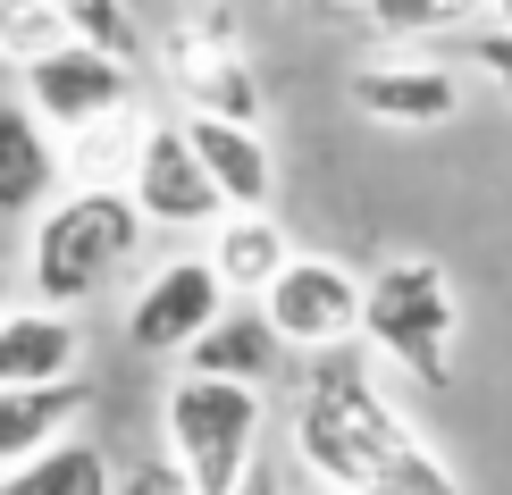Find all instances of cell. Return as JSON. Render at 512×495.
I'll use <instances>...</instances> for the list:
<instances>
[{
	"label": "cell",
	"instance_id": "16",
	"mask_svg": "<svg viewBox=\"0 0 512 495\" xmlns=\"http://www.w3.org/2000/svg\"><path fill=\"white\" fill-rule=\"evenodd\" d=\"M51 185H59V160H51V135H42V110L0 101V219L51 210Z\"/></svg>",
	"mask_w": 512,
	"mask_h": 495
},
{
	"label": "cell",
	"instance_id": "4",
	"mask_svg": "<svg viewBox=\"0 0 512 495\" xmlns=\"http://www.w3.org/2000/svg\"><path fill=\"white\" fill-rule=\"evenodd\" d=\"M168 454H177L185 470H194L202 495H236V479L252 462H261V386L244 378H202L185 370L177 386H168Z\"/></svg>",
	"mask_w": 512,
	"mask_h": 495
},
{
	"label": "cell",
	"instance_id": "25",
	"mask_svg": "<svg viewBox=\"0 0 512 495\" xmlns=\"http://www.w3.org/2000/svg\"><path fill=\"white\" fill-rule=\"evenodd\" d=\"M0 319H9V277H0Z\"/></svg>",
	"mask_w": 512,
	"mask_h": 495
},
{
	"label": "cell",
	"instance_id": "11",
	"mask_svg": "<svg viewBox=\"0 0 512 495\" xmlns=\"http://www.w3.org/2000/svg\"><path fill=\"white\" fill-rule=\"evenodd\" d=\"M185 135H194V152H202V168H210V177H219V193H227V210H269V193H277V160H269L261 126H244V118H210V110H194V118H185Z\"/></svg>",
	"mask_w": 512,
	"mask_h": 495
},
{
	"label": "cell",
	"instance_id": "24",
	"mask_svg": "<svg viewBox=\"0 0 512 495\" xmlns=\"http://www.w3.org/2000/svg\"><path fill=\"white\" fill-rule=\"evenodd\" d=\"M487 9H496V26H512V0H487Z\"/></svg>",
	"mask_w": 512,
	"mask_h": 495
},
{
	"label": "cell",
	"instance_id": "3",
	"mask_svg": "<svg viewBox=\"0 0 512 495\" xmlns=\"http://www.w3.org/2000/svg\"><path fill=\"white\" fill-rule=\"evenodd\" d=\"M361 336L420 386H454V336H462V303L454 277L437 261H387L370 277V319Z\"/></svg>",
	"mask_w": 512,
	"mask_h": 495
},
{
	"label": "cell",
	"instance_id": "12",
	"mask_svg": "<svg viewBox=\"0 0 512 495\" xmlns=\"http://www.w3.org/2000/svg\"><path fill=\"white\" fill-rule=\"evenodd\" d=\"M185 370L202 378H244V386H269L277 370H286V336H277L269 303H227L219 328H210L194 353H185Z\"/></svg>",
	"mask_w": 512,
	"mask_h": 495
},
{
	"label": "cell",
	"instance_id": "19",
	"mask_svg": "<svg viewBox=\"0 0 512 495\" xmlns=\"http://www.w3.org/2000/svg\"><path fill=\"white\" fill-rule=\"evenodd\" d=\"M487 0H361V17H370L387 42H412V34H462L479 26Z\"/></svg>",
	"mask_w": 512,
	"mask_h": 495
},
{
	"label": "cell",
	"instance_id": "14",
	"mask_svg": "<svg viewBox=\"0 0 512 495\" xmlns=\"http://www.w3.org/2000/svg\"><path fill=\"white\" fill-rule=\"evenodd\" d=\"M84 403H93V386H84V378H59V386H0V470H17V462H34L42 445H59Z\"/></svg>",
	"mask_w": 512,
	"mask_h": 495
},
{
	"label": "cell",
	"instance_id": "13",
	"mask_svg": "<svg viewBox=\"0 0 512 495\" xmlns=\"http://www.w3.org/2000/svg\"><path fill=\"white\" fill-rule=\"evenodd\" d=\"M84 361V328L68 311H9L0 319V386H59Z\"/></svg>",
	"mask_w": 512,
	"mask_h": 495
},
{
	"label": "cell",
	"instance_id": "22",
	"mask_svg": "<svg viewBox=\"0 0 512 495\" xmlns=\"http://www.w3.org/2000/svg\"><path fill=\"white\" fill-rule=\"evenodd\" d=\"M471 59H479V68L504 84V93H512V26H487V34H471Z\"/></svg>",
	"mask_w": 512,
	"mask_h": 495
},
{
	"label": "cell",
	"instance_id": "10",
	"mask_svg": "<svg viewBox=\"0 0 512 495\" xmlns=\"http://www.w3.org/2000/svg\"><path fill=\"white\" fill-rule=\"evenodd\" d=\"M353 110H370L378 126H445L462 110V76L454 68H403V59H370L345 76Z\"/></svg>",
	"mask_w": 512,
	"mask_h": 495
},
{
	"label": "cell",
	"instance_id": "7",
	"mask_svg": "<svg viewBox=\"0 0 512 495\" xmlns=\"http://www.w3.org/2000/svg\"><path fill=\"white\" fill-rule=\"evenodd\" d=\"M277 336L303 344V353H336V344L361 336V319H370V286H361L353 269L336 261H286V277L261 294Z\"/></svg>",
	"mask_w": 512,
	"mask_h": 495
},
{
	"label": "cell",
	"instance_id": "2",
	"mask_svg": "<svg viewBox=\"0 0 512 495\" xmlns=\"http://www.w3.org/2000/svg\"><path fill=\"white\" fill-rule=\"evenodd\" d=\"M143 252V210H135V193H118V185H84L68 193V202H51L34 219V252H26V269H34V294L51 311H76V303H93V294H110L118 286V269Z\"/></svg>",
	"mask_w": 512,
	"mask_h": 495
},
{
	"label": "cell",
	"instance_id": "26",
	"mask_svg": "<svg viewBox=\"0 0 512 495\" xmlns=\"http://www.w3.org/2000/svg\"><path fill=\"white\" fill-rule=\"evenodd\" d=\"M311 9H353V0H311Z\"/></svg>",
	"mask_w": 512,
	"mask_h": 495
},
{
	"label": "cell",
	"instance_id": "5",
	"mask_svg": "<svg viewBox=\"0 0 512 495\" xmlns=\"http://www.w3.org/2000/svg\"><path fill=\"white\" fill-rule=\"evenodd\" d=\"M160 59H168V76H177L185 110H210V118H244V126H261V76H252V59H244L236 17H227V9L185 17V26L160 42Z\"/></svg>",
	"mask_w": 512,
	"mask_h": 495
},
{
	"label": "cell",
	"instance_id": "1",
	"mask_svg": "<svg viewBox=\"0 0 512 495\" xmlns=\"http://www.w3.org/2000/svg\"><path fill=\"white\" fill-rule=\"evenodd\" d=\"M294 454L319 470L328 495H462V479L429 454L412 420L378 395V378L336 344L303 386L294 412Z\"/></svg>",
	"mask_w": 512,
	"mask_h": 495
},
{
	"label": "cell",
	"instance_id": "21",
	"mask_svg": "<svg viewBox=\"0 0 512 495\" xmlns=\"http://www.w3.org/2000/svg\"><path fill=\"white\" fill-rule=\"evenodd\" d=\"M118 495H202V487H194V470L177 454H143V462L118 470Z\"/></svg>",
	"mask_w": 512,
	"mask_h": 495
},
{
	"label": "cell",
	"instance_id": "20",
	"mask_svg": "<svg viewBox=\"0 0 512 495\" xmlns=\"http://www.w3.org/2000/svg\"><path fill=\"white\" fill-rule=\"evenodd\" d=\"M59 9H68V34L93 42V51H110V59H135V51H143L135 0H59Z\"/></svg>",
	"mask_w": 512,
	"mask_h": 495
},
{
	"label": "cell",
	"instance_id": "23",
	"mask_svg": "<svg viewBox=\"0 0 512 495\" xmlns=\"http://www.w3.org/2000/svg\"><path fill=\"white\" fill-rule=\"evenodd\" d=\"M236 495H286V479H277V462L261 454V462H252L244 479H236Z\"/></svg>",
	"mask_w": 512,
	"mask_h": 495
},
{
	"label": "cell",
	"instance_id": "15",
	"mask_svg": "<svg viewBox=\"0 0 512 495\" xmlns=\"http://www.w3.org/2000/svg\"><path fill=\"white\" fill-rule=\"evenodd\" d=\"M210 261H219V277H227V294H261L286 277V261H294V244H286V227L269 219V210H227L219 219V244H210Z\"/></svg>",
	"mask_w": 512,
	"mask_h": 495
},
{
	"label": "cell",
	"instance_id": "6",
	"mask_svg": "<svg viewBox=\"0 0 512 495\" xmlns=\"http://www.w3.org/2000/svg\"><path fill=\"white\" fill-rule=\"evenodd\" d=\"M26 110H42L68 135H93V126H118L135 110V59H110L93 42H68V51L34 59L26 68Z\"/></svg>",
	"mask_w": 512,
	"mask_h": 495
},
{
	"label": "cell",
	"instance_id": "18",
	"mask_svg": "<svg viewBox=\"0 0 512 495\" xmlns=\"http://www.w3.org/2000/svg\"><path fill=\"white\" fill-rule=\"evenodd\" d=\"M68 9L59 0H0V59H17V68H34V59L68 51Z\"/></svg>",
	"mask_w": 512,
	"mask_h": 495
},
{
	"label": "cell",
	"instance_id": "17",
	"mask_svg": "<svg viewBox=\"0 0 512 495\" xmlns=\"http://www.w3.org/2000/svg\"><path fill=\"white\" fill-rule=\"evenodd\" d=\"M0 495H118V470L101 445H42L34 462L0 470Z\"/></svg>",
	"mask_w": 512,
	"mask_h": 495
},
{
	"label": "cell",
	"instance_id": "9",
	"mask_svg": "<svg viewBox=\"0 0 512 495\" xmlns=\"http://www.w3.org/2000/svg\"><path fill=\"white\" fill-rule=\"evenodd\" d=\"M219 311H227L219 261H168L160 277H143L135 311H126V336H135V353H194L219 328Z\"/></svg>",
	"mask_w": 512,
	"mask_h": 495
},
{
	"label": "cell",
	"instance_id": "8",
	"mask_svg": "<svg viewBox=\"0 0 512 495\" xmlns=\"http://www.w3.org/2000/svg\"><path fill=\"white\" fill-rule=\"evenodd\" d=\"M126 177H135V210L152 227H219L227 219V193L202 168L185 126H152V135L135 143V168H126Z\"/></svg>",
	"mask_w": 512,
	"mask_h": 495
}]
</instances>
